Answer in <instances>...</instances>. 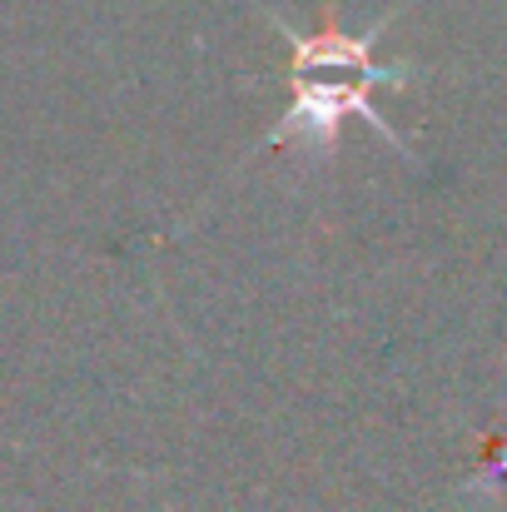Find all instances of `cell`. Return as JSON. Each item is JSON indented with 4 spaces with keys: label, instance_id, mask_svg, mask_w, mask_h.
Listing matches in <instances>:
<instances>
[{
    "label": "cell",
    "instance_id": "6da1fadb",
    "mask_svg": "<svg viewBox=\"0 0 507 512\" xmlns=\"http://www.w3.org/2000/svg\"><path fill=\"white\" fill-rule=\"evenodd\" d=\"M368 85V80H363ZM363 85H348V80H334V85H324V80H309V75H294V105L284 110V120L264 135V145H289V140H299L304 150H314V160H329L334 155V135H338V120L343 115H363L403 160H413V150L403 145V135L368 105V95H363Z\"/></svg>",
    "mask_w": 507,
    "mask_h": 512
},
{
    "label": "cell",
    "instance_id": "7a4b0ae2",
    "mask_svg": "<svg viewBox=\"0 0 507 512\" xmlns=\"http://www.w3.org/2000/svg\"><path fill=\"white\" fill-rule=\"evenodd\" d=\"M264 15H269V25H279V35L294 45V75H314V70H358L368 85H393V90L408 85V70H383V65L368 60L373 40L383 35V25H388L393 15L373 20L363 35H348V25H338V0H324V20H319L309 35L294 30V25H284L274 10H264Z\"/></svg>",
    "mask_w": 507,
    "mask_h": 512
}]
</instances>
